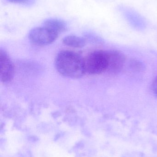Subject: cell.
Segmentation results:
<instances>
[{
	"instance_id": "1",
	"label": "cell",
	"mask_w": 157,
	"mask_h": 157,
	"mask_svg": "<svg viewBox=\"0 0 157 157\" xmlns=\"http://www.w3.org/2000/svg\"><path fill=\"white\" fill-rule=\"evenodd\" d=\"M55 66L60 74L69 78H80L85 73L84 59L69 51H63L58 54Z\"/></svg>"
},
{
	"instance_id": "2",
	"label": "cell",
	"mask_w": 157,
	"mask_h": 157,
	"mask_svg": "<svg viewBox=\"0 0 157 157\" xmlns=\"http://www.w3.org/2000/svg\"><path fill=\"white\" fill-rule=\"evenodd\" d=\"M84 62L85 73L90 75L100 74L108 70V52L95 51L88 54Z\"/></svg>"
},
{
	"instance_id": "3",
	"label": "cell",
	"mask_w": 157,
	"mask_h": 157,
	"mask_svg": "<svg viewBox=\"0 0 157 157\" xmlns=\"http://www.w3.org/2000/svg\"><path fill=\"white\" fill-rule=\"evenodd\" d=\"M59 35L44 26L36 27L30 30L29 38L31 42L39 46L49 45L54 42Z\"/></svg>"
},
{
	"instance_id": "4",
	"label": "cell",
	"mask_w": 157,
	"mask_h": 157,
	"mask_svg": "<svg viewBox=\"0 0 157 157\" xmlns=\"http://www.w3.org/2000/svg\"><path fill=\"white\" fill-rule=\"evenodd\" d=\"M119 10L128 23L134 28L138 29L145 28L147 25L145 19L136 11L124 6L119 7Z\"/></svg>"
},
{
	"instance_id": "5",
	"label": "cell",
	"mask_w": 157,
	"mask_h": 157,
	"mask_svg": "<svg viewBox=\"0 0 157 157\" xmlns=\"http://www.w3.org/2000/svg\"><path fill=\"white\" fill-rule=\"evenodd\" d=\"M0 61L1 81L3 83L10 82L14 76V64L8 54L2 49L0 52Z\"/></svg>"
},
{
	"instance_id": "6",
	"label": "cell",
	"mask_w": 157,
	"mask_h": 157,
	"mask_svg": "<svg viewBox=\"0 0 157 157\" xmlns=\"http://www.w3.org/2000/svg\"><path fill=\"white\" fill-rule=\"evenodd\" d=\"M108 64L107 71L112 74H117L121 71L125 61L124 54L119 51L108 52Z\"/></svg>"
},
{
	"instance_id": "7",
	"label": "cell",
	"mask_w": 157,
	"mask_h": 157,
	"mask_svg": "<svg viewBox=\"0 0 157 157\" xmlns=\"http://www.w3.org/2000/svg\"><path fill=\"white\" fill-rule=\"evenodd\" d=\"M59 35L67 30V24L65 21L58 18H49L43 23V26Z\"/></svg>"
},
{
	"instance_id": "8",
	"label": "cell",
	"mask_w": 157,
	"mask_h": 157,
	"mask_svg": "<svg viewBox=\"0 0 157 157\" xmlns=\"http://www.w3.org/2000/svg\"><path fill=\"white\" fill-rule=\"evenodd\" d=\"M63 42L68 47L77 48H81L84 47L86 40L84 38L77 36L74 35H69L64 38Z\"/></svg>"
},
{
	"instance_id": "9",
	"label": "cell",
	"mask_w": 157,
	"mask_h": 157,
	"mask_svg": "<svg viewBox=\"0 0 157 157\" xmlns=\"http://www.w3.org/2000/svg\"><path fill=\"white\" fill-rule=\"evenodd\" d=\"M130 66L132 70L137 72L143 71L144 68L143 64L141 62L135 59L132 60L131 61Z\"/></svg>"
},
{
	"instance_id": "10",
	"label": "cell",
	"mask_w": 157,
	"mask_h": 157,
	"mask_svg": "<svg viewBox=\"0 0 157 157\" xmlns=\"http://www.w3.org/2000/svg\"><path fill=\"white\" fill-rule=\"evenodd\" d=\"M10 2L14 3L20 4L29 5L33 3L35 0H7Z\"/></svg>"
},
{
	"instance_id": "11",
	"label": "cell",
	"mask_w": 157,
	"mask_h": 157,
	"mask_svg": "<svg viewBox=\"0 0 157 157\" xmlns=\"http://www.w3.org/2000/svg\"><path fill=\"white\" fill-rule=\"evenodd\" d=\"M152 90L154 95L157 98V76L155 78L152 84Z\"/></svg>"
}]
</instances>
